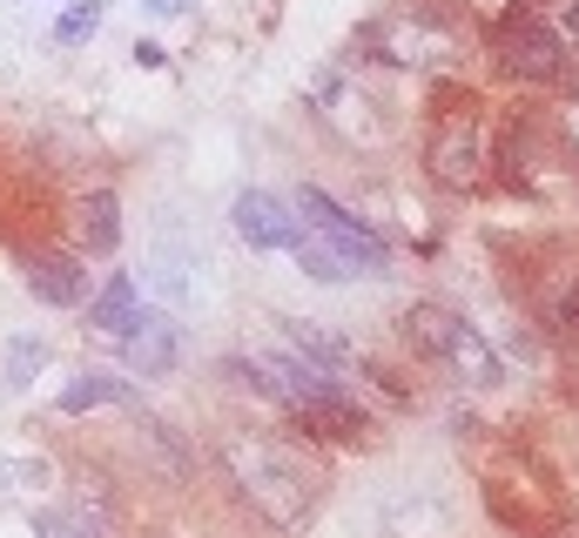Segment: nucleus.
<instances>
[{
	"label": "nucleus",
	"instance_id": "1",
	"mask_svg": "<svg viewBox=\"0 0 579 538\" xmlns=\"http://www.w3.org/2000/svg\"><path fill=\"white\" fill-rule=\"evenodd\" d=\"M216 472H223V485L242 505H250L270 531H283V538H297L317 518V505H323V472L297 452V444H277L263 431H223L216 437Z\"/></svg>",
	"mask_w": 579,
	"mask_h": 538
},
{
	"label": "nucleus",
	"instance_id": "2",
	"mask_svg": "<svg viewBox=\"0 0 579 538\" xmlns=\"http://www.w3.org/2000/svg\"><path fill=\"white\" fill-rule=\"evenodd\" d=\"M478 162H485L478 102L472 95H438V108L425 115V175L438 189H472Z\"/></svg>",
	"mask_w": 579,
	"mask_h": 538
},
{
	"label": "nucleus",
	"instance_id": "3",
	"mask_svg": "<svg viewBox=\"0 0 579 538\" xmlns=\"http://www.w3.org/2000/svg\"><path fill=\"white\" fill-rule=\"evenodd\" d=\"M34 538H128V511H122V492L115 478H74L61 498L34 505L28 511Z\"/></svg>",
	"mask_w": 579,
	"mask_h": 538
},
{
	"label": "nucleus",
	"instance_id": "4",
	"mask_svg": "<svg viewBox=\"0 0 579 538\" xmlns=\"http://www.w3.org/2000/svg\"><path fill=\"white\" fill-rule=\"evenodd\" d=\"M297 216H303V229H310L330 256H338V262L351 269V277H384V269H391V242H384L364 216H351L338 196H323L317 183H303Z\"/></svg>",
	"mask_w": 579,
	"mask_h": 538
},
{
	"label": "nucleus",
	"instance_id": "5",
	"mask_svg": "<svg viewBox=\"0 0 579 538\" xmlns=\"http://www.w3.org/2000/svg\"><path fill=\"white\" fill-rule=\"evenodd\" d=\"M492 61H499V74H513V81H526V87H546V81L566 74V41L552 34V21L513 8V14L499 21V34H492Z\"/></svg>",
	"mask_w": 579,
	"mask_h": 538
},
{
	"label": "nucleus",
	"instance_id": "6",
	"mask_svg": "<svg viewBox=\"0 0 579 538\" xmlns=\"http://www.w3.org/2000/svg\"><path fill=\"white\" fill-rule=\"evenodd\" d=\"M14 262H21V290H28L34 303H48V310H81V303L95 297V283H89V256L68 249V242L21 249Z\"/></svg>",
	"mask_w": 579,
	"mask_h": 538
},
{
	"label": "nucleus",
	"instance_id": "7",
	"mask_svg": "<svg viewBox=\"0 0 579 538\" xmlns=\"http://www.w3.org/2000/svg\"><path fill=\"white\" fill-rule=\"evenodd\" d=\"M364 41H371V54L391 61V68H452V61H458V34H452V28H432L425 8H404V14L378 21Z\"/></svg>",
	"mask_w": 579,
	"mask_h": 538
},
{
	"label": "nucleus",
	"instance_id": "8",
	"mask_svg": "<svg viewBox=\"0 0 579 538\" xmlns=\"http://www.w3.org/2000/svg\"><path fill=\"white\" fill-rule=\"evenodd\" d=\"M183 323H176V310H162V303H142L135 310V323L122 330V371L128 377H176L183 371Z\"/></svg>",
	"mask_w": 579,
	"mask_h": 538
},
{
	"label": "nucleus",
	"instance_id": "9",
	"mask_svg": "<svg viewBox=\"0 0 579 538\" xmlns=\"http://www.w3.org/2000/svg\"><path fill=\"white\" fill-rule=\"evenodd\" d=\"M229 229L250 242V249H297V236H303V216H297V203H283V196H270V189H242L236 203H229Z\"/></svg>",
	"mask_w": 579,
	"mask_h": 538
},
{
	"label": "nucleus",
	"instance_id": "10",
	"mask_svg": "<svg viewBox=\"0 0 579 538\" xmlns=\"http://www.w3.org/2000/svg\"><path fill=\"white\" fill-rule=\"evenodd\" d=\"M290 417H297L310 437H330V444H364V437H371V411H364L358 391H344V384H323V391L297 397Z\"/></svg>",
	"mask_w": 579,
	"mask_h": 538
},
{
	"label": "nucleus",
	"instance_id": "11",
	"mask_svg": "<svg viewBox=\"0 0 579 538\" xmlns=\"http://www.w3.org/2000/svg\"><path fill=\"white\" fill-rule=\"evenodd\" d=\"M438 371H452L458 384H472V391H499L506 384V364H499V350L485 343V330L478 323H465L458 317V330H452V343H445V364Z\"/></svg>",
	"mask_w": 579,
	"mask_h": 538
},
{
	"label": "nucleus",
	"instance_id": "12",
	"mask_svg": "<svg viewBox=\"0 0 579 538\" xmlns=\"http://www.w3.org/2000/svg\"><path fill=\"white\" fill-rule=\"evenodd\" d=\"M189 269H196V256L183 249V242H169V236H162L155 249H148V262H142V283H148V297L162 303V310H189V297H196V277H189Z\"/></svg>",
	"mask_w": 579,
	"mask_h": 538
},
{
	"label": "nucleus",
	"instance_id": "13",
	"mask_svg": "<svg viewBox=\"0 0 579 538\" xmlns=\"http://www.w3.org/2000/svg\"><path fill=\"white\" fill-rule=\"evenodd\" d=\"M74 249L81 256H115L122 249V196L108 183L74 203Z\"/></svg>",
	"mask_w": 579,
	"mask_h": 538
},
{
	"label": "nucleus",
	"instance_id": "14",
	"mask_svg": "<svg viewBox=\"0 0 579 538\" xmlns=\"http://www.w3.org/2000/svg\"><path fill=\"white\" fill-rule=\"evenodd\" d=\"M452 330H458V310H445V303H411L397 317V337H404V350L418 356V364H445Z\"/></svg>",
	"mask_w": 579,
	"mask_h": 538
},
{
	"label": "nucleus",
	"instance_id": "15",
	"mask_svg": "<svg viewBox=\"0 0 579 538\" xmlns=\"http://www.w3.org/2000/svg\"><path fill=\"white\" fill-rule=\"evenodd\" d=\"M270 323H277V337H283L297 356H310L317 371H330V377L351 371V343H344V337H330L323 323H310V317H270Z\"/></svg>",
	"mask_w": 579,
	"mask_h": 538
},
{
	"label": "nucleus",
	"instance_id": "16",
	"mask_svg": "<svg viewBox=\"0 0 579 538\" xmlns=\"http://www.w3.org/2000/svg\"><path fill=\"white\" fill-rule=\"evenodd\" d=\"M102 404H135V384L115 377V371H74L68 391L54 397L61 417H81V411H102Z\"/></svg>",
	"mask_w": 579,
	"mask_h": 538
},
{
	"label": "nucleus",
	"instance_id": "17",
	"mask_svg": "<svg viewBox=\"0 0 579 538\" xmlns=\"http://www.w3.org/2000/svg\"><path fill=\"white\" fill-rule=\"evenodd\" d=\"M81 310H89V330H102V337H122L128 323H135V310H142V290H135V277H128V269H115V277L89 297V303H81Z\"/></svg>",
	"mask_w": 579,
	"mask_h": 538
},
{
	"label": "nucleus",
	"instance_id": "18",
	"mask_svg": "<svg viewBox=\"0 0 579 538\" xmlns=\"http://www.w3.org/2000/svg\"><path fill=\"white\" fill-rule=\"evenodd\" d=\"M61 485V472H54V458L48 452H0V492H14V498H41V492H54Z\"/></svg>",
	"mask_w": 579,
	"mask_h": 538
},
{
	"label": "nucleus",
	"instance_id": "19",
	"mask_svg": "<svg viewBox=\"0 0 579 538\" xmlns=\"http://www.w3.org/2000/svg\"><path fill=\"white\" fill-rule=\"evenodd\" d=\"M48 337H34V330H21V337H8V356H0V391H34V377L48 371Z\"/></svg>",
	"mask_w": 579,
	"mask_h": 538
},
{
	"label": "nucleus",
	"instance_id": "20",
	"mask_svg": "<svg viewBox=\"0 0 579 538\" xmlns=\"http://www.w3.org/2000/svg\"><path fill=\"white\" fill-rule=\"evenodd\" d=\"M108 21V0H68L61 21H54V48H89Z\"/></svg>",
	"mask_w": 579,
	"mask_h": 538
},
{
	"label": "nucleus",
	"instance_id": "21",
	"mask_svg": "<svg viewBox=\"0 0 579 538\" xmlns=\"http://www.w3.org/2000/svg\"><path fill=\"white\" fill-rule=\"evenodd\" d=\"M290 256H297V269H303L310 283H344V277H351V269H344L338 256H330V249H323V242H317L310 229L297 236V249H290Z\"/></svg>",
	"mask_w": 579,
	"mask_h": 538
},
{
	"label": "nucleus",
	"instance_id": "22",
	"mask_svg": "<svg viewBox=\"0 0 579 538\" xmlns=\"http://www.w3.org/2000/svg\"><path fill=\"white\" fill-rule=\"evenodd\" d=\"M546 323L552 330H572L579 323V269H572V277H559V290L546 297Z\"/></svg>",
	"mask_w": 579,
	"mask_h": 538
},
{
	"label": "nucleus",
	"instance_id": "23",
	"mask_svg": "<svg viewBox=\"0 0 579 538\" xmlns=\"http://www.w3.org/2000/svg\"><path fill=\"white\" fill-rule=\"evenodd\" d=\"M552 34L566 48H579V0H552Z\"/></svg>",
	"mask_w": 579,
	"mask_h": 538
},
{
	"label": "nucleus",
	"instance_id": "24",
	"mask_svg": "<svg viewBox=\"0 0 579 538\" xmlns=\"http://www.w3.org/2000/svg\"><path fill=\"white\" fill-rule=\"evenodd\" d=\"M128 61H135V68H169V54H162V41H142V34H135Z\"/></svg>",
	"mask_w": 579,
	"mask_h": 538
},
{
	"label": "nucleus",
	"instance_id": "25",
	"mask_svg": "<svg viewBox=\"0 0 579 538\" xmlns=\"http://www.w3.org/2000/svg\"><path fill=\"white\" fill-rule=\"evenodd\" d=\"M183 8H189V0H142L148 21H169V14H183Z\"/></svg>",
	"mask_w": 579,
	"mask_h": 538
}]
</instances>
